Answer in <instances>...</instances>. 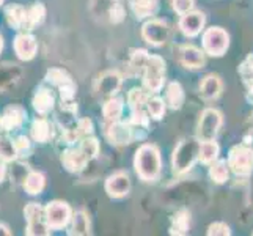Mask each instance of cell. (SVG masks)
<instances>
[{"instance_id":"f35d334b","label":"cell","mask_w":253,"mask_h":236,"mask_svg":"<svg viewBox=\"0 0 253 236\" xmlns=\"http://www.w3.org/2000/svg\"><path fill=\"white\" fill-rule=\"evenodd\" d=\"M58 92H60V98H62V101H74L76 93H77V85L71 79V81H68L63 85H60Z\"/></svg>"},{"instance_id":"8992f818","label":"cell","mask_w":253,"mask_h":236,"mask_svg":"<svg viewBox=\"0 0 253 236\" xmlns=\"http://www.w3.org/2000/svg\"><path fill=\"white\" fill-rule=\"evenodd\" d=\"M222 123H223V117L219 110L212 107L205 109L198 120L197 139L198 141H215V137L222 128Z\"/></svg>"},{"instance_id":"836d02e7","label":"cell","mask_w":253,"mask_h":236,"mask_svg":"<svg viewBox=\"0 0 253 236\" xmlns=\"http://www.w3.org/2000/svg\"><path fill=\"white\" fill-rule=\"evenodd\" d=\"M16 159H17V153L14 148V141H11L6 136H0V161L13 162Z\"/></svg>"},{"instance_id":"d4e9b609","label":"cell","mask_w":253,"mask_h":236,"mask_svg":"<svg viewBox=\"0 0 253 236\" xmlns=\"http://www.w3.org/2000/svg\"><path fill=\"white\" fill-rule=\"evenodd\" d=\"M123 99L121 98H109L102 106V115L106 123H115L121 120V113H123Z\"/></svg>"},{"instance_id":"7bdbcfd3","label":"cell","mask_w":253,"mask_h":236,"mask_svg":"<svg viewBox=\"0 0 253 236\" xmlns=\"http://www.w3.org/2000/svg\"><path fill=\"white\" fill-rule=\"evenodd\" d=\"M5 175H6V167H5V164L0 161V183L5 180Z\"/></svg>"},{"instance_id":"4fadbf2b","label":"cell","mask_w":253,"mask_h":236,"mask_svg":"<svg viewBox=\"0 0 253 236\" xmlns=\"http://www.w3.org/2000/svg\"><path fill=\"white\" fill-rule=\"evenodd\" d=\"M13 47L17 58L24 60V62H29L35 55H37L38 50V41L37 38L30 33H19L13 41Z\"/></svg>"},{"instance_id":"d590c367","label":"cell","mask_w":253,"mask_h":236,"mask_svg":"<svg viewBox=\"0 0 253 236\" xmlns=\"http://www.w3.org/2000/svg\"><path fill=\"white\" fill-rule=\"evenodd\" d=\"M71 76H69L65 69H62V68H52V69H49L47 71V74H46V82H49L50 85H54V87H58L60 85H63L65 82H68V81H71Z\"/></svg>"},{"instance_id":"f6af8a7d","label":"cell","mask_w":253,"mask_h":236,"mask_svg":"<svg viewBox=\"0 0 253 236\" xmlns=\"http://www.w3.org/2000/svg\"><path fill=\"white\" fill-rule=\"evenodd\" d=\"M250 202H252V205H253V192H252V195H250Z\"/></svg>"},{"instance_id":"83f0119b","label":"cell","mask_w":253,"mask_h":236,"mask_svg":"<svg viewBox=\"0 0 253 236\" xmlns=\"http://www.w3.org/2000/svg\"><path fill=\"white\" fill-rule=\"evenodd\" d=\"M220 153V146L215 141H200V151H198V161L209 165L214 162Z\"/></svg>"},{"instance_id":"ab89813d","label":"cell","mask_w":253,"mask_h":236,"mask_svg":"<svg viewBox=\"0 0 253 236\" xmlns=\"http://www.w3.org/2000/svg\"><path fill=\"white\" fill-rule=\"evenodd\" d=\"M209 236H230L231 235V229L225 222H214L208 227Z\"/></svg>"},{"instance_id":"8fae6325","label":"cell","mask_w":253,"mask_h":236,"mask_svg":"<svg viewBox=\"0 0 253 236\" xmlns=\"http://www.w3.org/2000/svg\"><path fill=\"white\" fill-rule=\"evenodd\" d=\"M106 192L112 198H123L130 190V178L126 172H117L106 180Z\"/></svg>"},{"instance_id":"7402d4cb","label":"cell","mask_w":253,"mask_h":236,"mask_svg":"<svg viewBox=\"0 0 253 236\" xmlns=\"http://www.w3.org/2000/svg\"><path fill=\"white\" fill-rule=\"evenodd\" d=\"M129 6L137 19H146L158 13L159 2L158 0H127Z\"/></svg>"},{"instance_id":"5bb4252c","label":"cell","mask_w":253,"mask_h":236,"mask_svg":"<svg viewBox=\"0 0 253 236\" xmlns=\"http://www.w3.org/2000/svg\"><path fill=\"white\" fill-rule=\"evenodd\" d=\"M206 17L202 11H189L181 14L179 19V30L186 35L187 38H194L203 30Z\"/></svg>"},{"instance_id":"f1b7e54d","label":"cell","mask_w":253,"mask_h":236,"mask_svg":"<svg viewBox=\"0 0 253 236\" xmlns=\"http://www.w3.org/2000/svg\"><path fill=\"white\" fill-rule=\"evenodd\" d=\"M71 230H69V235L73 236H85L90 235V219L88 214L85 211H76L71 216Z\"/></svg>"},{"instance_id":"e575fe53","label":"cell","mask_w":253,"mask_h":236,"mask_svg":"<svg viewBox=\"0 0 253 236\" xmlns=\"http://www.w3.org/2000/svg\"><path fill=\"white\" fill-rule=\"evenodd\" d=\"M79 146H81V150L85 153V156L90 159V162L93 159H96L98 154H99V142H98V139H96V137H90V136L84 137L81 141Z\"/></svg>"},{"instance_id":"c3c4849f","label":"cell","mask_w":253,"mask_h":236,"mask_svg":"<svg viewBox=\"0 0 253 236\" xmlns=\"http://www.w3.org/2000/svg\"><path fill=\"white\" fill-rule=\"evenodd\" d=\"M252 126H253V117H252Z\"/></svg>"},{"instance_id":"cb8c5ba5","label":"cell","mask_w":253,"mask_h":236,"mask_svg":"<svg viewBox=\"0 0 253 236\" xmlns=\"http://www.w3.org/2000/svg\"><path fill=\"white\" fill-rule=\"evenodd\" d=\"M189 230H190V211L186 208H182L171 217L170 235L182 236V235H187Z\"/></svg>"},{"instance_id":"74e56055","label":"cell","mask_w":253,"mask_h":236,"mask_svg":"<svg viewBox=\"0 0 253 236\" xmlns=\"http://www.w3.org/2000/svg\"><path fill=\"white\" fill-rule=\"evenodd\" d=\"M14 148H16V153L17 157H25V156H30V153L33 151V146L29 137L25 136H19L14 141Z\"/></svg>"},{"instance_id":"ee69618b","label":"cell","mask_w":253,"mask_h":236,"mask_svg":"<svg viewBox=\"0 0 253 236\" xmlns=\"http://www.w3.org/2000/svg\"><path fill=\"white\" fill-rule=\"evenodd\" d=\"M3 49V38H2V35H0V52H2Z\"/></svg>"},{"instance_id":"484cf974","label":"cell","mask_w":253,"mask_h":236,"mask_svg":"<svg viewBox=\"0 0 253 236\" xmlns=\"http://www.w3.org/2000/svg\"><path fill=\"white\" fill-rule=\"evenodd\" d=\"M32 139L37 143H47L52 137V125L46 118H37L32 125Z\"/></svg>"},{"instance_id":"3957f363","label":"cell","mask_w":253,"mask_h":236,"mask_svg":"<svg viewBox=\"0 0 253 236\" xmlns=\"http://www.w3.org/2000/svg\"><path fill=\"white\" fill-rule=\"evenodd\" d=\"M226 164L238 177H249L253 172V146L249 143L234 145L228 153Z\"/></svg>"},{"instance_id":"ffe728a7","label":"cell","mask_w":253,"mask_h":236,"mask_svg":"<svg viewBox=\"0 0 253 236\" xmlns=\"http://www.w3.org/2000/svg\"><path fill=\"white\" fill-rule=\"evenodd\" d=\"M222 81L219 76L215 74H208L203 82L200 84V93H202V98L206 99V101H214L220 96L222 93Z\"/></svg>"},{"instance_id":"52a82bcc","label":"cell","mask_w":253,"mask_h":236,"mask_svg":"<svg viewBox=\"0 0 253 236\" xmlns=\"http://www.w3.org/2000/svg\"><path fill=\"white\" fill-rule=\"evenodd\" d=\"M73 216V209L66 202L62 200H54L46 205L44 208V217L46 222L49 225V229L52 230H62L69 224Z\"/></svg>"},{"instance_id":"9a60e30c","label":"cell","mask_w":253,"mask_h":236,"mask_svg":"<svg viewBox=\"0 0 253 236\" xmlns=\"http://www.w3.org/2000/svg\"><path fill=\"white\" fill-rule=\"evenodd\" d=\"M90 159L85 156V153L81 150V146L77 148H68L62 153V164L63 167L71 172V173H79L85 170V167L88 165Z\"/></svg>"},{"instance_id":"5b68a950","label":"cell","mask_w":253,"mask_h":236,"mask_svg":"<svg viewBox=\"0 0 253 236\" xmlns=\"http://www.w3.org/2000/svg\"><path fill=\"white\" fill-rule=\"evenodd\" d=\"M203 52L211 57H222L230 47V35L222 27L206 29L202 38Z\"/></svg>"},{"instance_id":"f546056e","label":"cell","mask_w":253,"mask_h":236,"mask_svg":"<svg viewBox=\"0 0 253 236\" xmlns=\"http://www.w3.org/2000/svg\"><path fill=\"white\" fill-rule=\"evenodd\" d=\"M46 186V178L41 172H29L24 180V189L30 195H38Z\"/></svg>"},{"instance_id":"44dd1931","label":"cell","mask_w":253,"mask_h":236,"mask_svg":"<svg viewBox=\"0 0 253 236\" xmlns=\"http://www.w3.org/2000/svg\"><path fill=\"white\" fill-rule=\"evenodd\" d=\"M32 106L40 115H47V113L54 109L55 106V98L49 89H40L35 93L32 99Z\"/></svg>"},{"instance_id":"4316f807","label":"cell","mask_w":253,"mask_h":236,"mask_svg":"<svg viewBox=\"0 0 253 236\" xmlns=\"http://www.w3.org/2000/svg\"><path fill=\"white\" fill-rule=\"evenodd\" d=\"M209 178H211L215 185H223L230 178V167L225 159H217L209 164Z\"/></svg>"},{"instance_id":"4dcf8cb0","label":"cell","mask_w":253,"mask_h":236,"mask_svg":"<svg viewBox=\"0 0 253 236\" xmlns=\"http://www.w3.org/2000/svg\"><path fill=\"white\" fill-rule=\"evenodd\" d=\"M146 113L150 115V118L153 120H162L164 115H165V109H167V104L164 102L162 98H159V96H151L148 98L146 101Z\"/></svg>"},{"instance_id":"ac0fdd59","label":"cell","mask_w":253,"mask_h":236,"mask_svg":"<svg viewBox=\"0 0 253 236\" xmlns=\"http://www.w3.org/2000/svg\"><path fill=\"white\" fill-rule=\"evenodd\" d=\"M5 17L10 27L19 32H25L27 29V10L21 5H8L5 8Z\"/></svg>"},{"instance_id":"603a6c76","label":"cell","mask_w":253,"mask_h":236,"mask_svg":"<svg viewBox=\"0 0 253 236\" xmlns=\"http://www.w3.org/2000/svg\"><path fill=\"white\" fill-rule=\"evenodd\" d=\"M186 93L182 85L179 82H170L167 85V92H165V104H169V107L173 110H179L184 106Z\"/></svg>"},{"instance_id":"8d00e7d4","label":"cell","mask_w":253,"mask_h":236,"mask_svg":"<svg viewBox=\"0 0 253 236\" xmlns=\"http://www.w3.org/2000/svg\"><path fill=\"white\" fill-rule=\"evenodd\" d=\"M148 57H150L148 50L134 49L132 52H130V60H129L130 68H134L135 71H143V68H145L146 62H148Z\"/></svg>"},{"instance_id":"ba28073f","label":"cell","mask_w":253,"mask_h":236,"mask_svg":"<svg viewBox=\"0 0 253 236\" xmlns=\"http://www.w3.org/2000/svg\"><path fill=\"white\" fill-rule=\"evenodd\" d=\"M25 221H27V229L25 235L29 236H47L50 232L49 225L44 217V208H41L38 203H29L24 209Z\"/></svg>"},{"instance_id":"6da1fadb","label":"cell","mask_w":253,"mask_h":236,"mask_svg":"<svg viewBox=\"0 0 253 236\" xmlns=\"http://www.w3.org/2000/svg\"><path fill=\"white\" fill-rule=\"evenodd\" d=\"M161 153L156 145L145 143L135 151L134 167L143 181L158 180L161 175Z\"/></svg>"},{"instance_id":"7c38bea8","label":"cell","mask_w":253,"mask_h":236,"mask_svg":"<svg viewBox=\"0 0 253 236\" xmlns=\"http://www.w3.org/2000/svg\"><path fill=\"white\" fill-rule=\"evenodd\" d=\"M121 84H123V77L115 69H110V71L102 73L98 79V85H96V90L102 96V98H112L118 93L121 89Z\"/></svg>"},{"instance_id":"1f68e13d","label":"cell","mask_w":253,"mask_h":236,"mask_svg":"<svg viewBox=\"0 0 253 236\" xmlns=\"http://www.w3.org/2000/svg\"><path fill=\"white\" fill-rule=\"evenodd\" d=\"M46 19V6L42 3H35L32 8L27 10V29L33 30L38 27Z\"/></svg>"},{"instance_id":"b9f144b4","label":"cell","mask_w":253,"mask_h":236,"mask_svg":"<svg viewBox=\"0 0 253 236\" xmlns=\"http://www.w3.org/2000/svg\"><path fill=\"white\" fill-rule=\"evenodd\" d=\"M11 235V232H10V229H8L6 225H3V224H0V236H10Z\"/></svg>"},{"instance_id":"e0dca14e","label":"cell","mask_w":253,"mask_h":236,"mask_svg":"<svg viewBox=\"0 0 253 236\" xmlns=\"http://www.w3.org/2000/svg\"><path fill=\"white\" fill-rule=\"evenodd\" d=\"M27 117V112L21 106H10L6 107L0 117V126L5 131V133H10V131H16L22 126Z\"/></svg>"},{"instance_id":"277c9868","label":"cell","mask_w":253,"mask_h":236,"mask_svg":"<svg viewBox=\"0 0 253 236\" xmlns=\"http://www.w3.org/2000/svg\"><path fill=\"white\" fill-rule=\"evenodd\" d=\"M165 82V62L159 55H150L143 68V85L148 92L158 93Z\"/></svg>"},{"instance_id":"2e32d148","label":"cell","mask_w":253,"mask_h":236,"mask_svg":"<svg viewBox=\"0 0 253 236\" xmlns=\"http://www.w3.org/2000/svg\"><path fill=\"white\" fill-rule=\"evenodd\" d=\"M178 57H179L181 65L187 69H200V68H203L206 63L205 52L202 49L192 46V45L181 46L178 50Z\"/></svg>"},{"instance_id":"7a4b0ae2","label":"cell","mask_w":253,"mask_h":236,"mask_svg":"<svg viewBox=\"0 0 253 236\" xmlns=\"http://www.w3.org/2000/svg\"><path fill=\"white\" fill-rule=\"evenodd\" d=\"M198 151H200V141L197 137H189L181 141L173 151V157H171L173 172L176 175L189 172L194 167L195 161L198 159Z\"/></svg>"},{"instance_id":"60d3db41","label":"cell","mask_w":253,"mask_h":236,"mask_svg":"<svg viewBox=\"0 0 253 236\" xmlns=\"http://www.w3.org/2000/svg\"><path fill=\"white\" fill-rule=\"evenodd\" d=\"M195 0H171V6L173 10L176 11L178 14H184L194 10Z\"/></svg>"},{"instance_id":"d6a6232c","label":"cell","mask_w":253,"mask_h":236,"mask_svg":"<svg viewBox=\"0 0 253 236\" xmlns=\"http://www.w3.org/2000/svg\"><path fill=\"white\" fill-rule=\"evenodd\" d=\"M150 98V93H146L143 89H132L127 94V104L132 112L145 110L146 101Z\"/></svg>"},{"instance_id":"7dc6e473","label":"cell","mask_w":253,"mask_h":236,"mask_svg":"<svg viewBox=\"0 0 253 236\" xmlns=\"http://www.w3.org/2000/svg\"><path fill=\"white\" fill-rule=\"evenodd\" d=\"M3 3V0H0V5H2Z\"/></svg>"},{"instance_id":"30bf717a","label":"cell","mask_w":253,"mask_h":236,"mask_svg":"<svg viewBox=\"0 0 253 236\" xmlns=\"http://www.w3.org/2000/svg\"><path fill=\"white\" fill-rule=\"evenodd\" d=\"M106 139L109 141V143L115 146H126L132 143L135 136L129 123L115 121V123H106Z\"/></svg>"},{"instance_id":"bcb514c9","label":"cell","mask_w":253,"mask_h":236,"mask_svg":"<svg viewBox=\"0 0 253 236\" xmlns=\"http://www.w3.org/2000/svg\"><path fill=\"white\" fill-rule=\"evenodd\" d=\"M2 133H3V129H2V126H0V136H2Z\"/></svg>"},{"instance_id":"d6986e66","label":"cell","mask_w":253,"mask_h":236,"mask_svg":"<svg viewBox=\"0 0 253 236\" xmlns=\"http://www.w3.org/2000/svg\"><path fill=\"white\" fill-rule=\"evenodd\" d=\"M22 76V69L16 63H3L0 65V93L8 90L10 87L19 82Z\"/></svg>"},{"instance_id":"9c48e42d","label":"cell","mask_w":253,"mask_h":236,"mask_svg":"<svg viewBox=\"0 0 253 236\" xmlns=\"http://www.w3.org/2000/svg\"><path fill=\"white\" fill-rule=\"evenodd\" d=\"M143 40L151 46H162L170 38V27L162 19H150L142 27Z\"/></svg>"}]
</instances>
